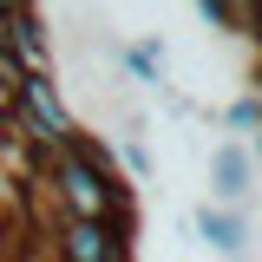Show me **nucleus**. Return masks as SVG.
<instances>
[{"instance_id":"f257e3e1","label":"nucleus","mask_w":262,"mask_h":262,"mask_svg":"<svg viewBox=\"0 0 262 262\" xmlns=\"http://www.w3.org/2000/svg\"><path fill=\"white\" fill-rule=\"evenodd\" d=\"M46 184H53V196H59V210L79 216V223H105L112 210H138V196H131L125 177H98L92 164L72 158V144L46 158Z\"/></svg>"},{"instance_id":"f03ea898","label":"nucleus","mask_w":262,"mask_h":262,"mask_svg":"<svg viewBox=\"0 0 262 262\" xmlns=\"http://www.w3.org/2000/svg\"><path fill=\"white\" fill-rule=\"evenodd\" d=\"M249 190H256V158H249V144H243V138H223V144L210 151V196H203V203L243 210Z\"/></svg>"},{"instance_id":"7ed1b4c3","label":"nucleus","mask_w":262,"mask_h":262,"mask_svg":"<svg viewBox=\"0 0 262 262\" xmlns=\"http://www.w3.org/2000/svg\"><path fill=\"white\" fill-rule=\"evenodd\" d=\"M190 229H196V243H210L216 256H243V249H249V223H243V210H223V203H196Z\"/></svg>"},{"instance_id":"20e7f679","label":"nucleus","mask_w":262,"mask_h":262,"mask_svg":"<svg viewBox=\"0 0 262 262\" xmlns=\"http://www.w3.org/2000/svg\"><path fill=\"white\" fill-rule=\"evenodd\" d=\"M0 39H7V53L27 66V72H53V33H46L39 13H13L0 27Z\"/></svg>"},{"instance_id":"39448f33","label":"nucleus","mask_w":262,"mask_h":262,"mask_svg":"<svg viewBox=\"0 0 262 262\" xmlns=\"http://www.w3.org/2000/svg\"><path fill=\"white\" fill-rule=\"evenodd\" d=\"M53 249H59V262H105V256H112V236H105V223L59 216V229H53Z\"/></svg>"},{"instance_id":"423d86ee","label":"nucleus","mask_w":262,"mask_h":262,"mask_svg":"<svg viewBox=\"0 0 262 262\" xmlns=\"http://www.w3.org/2000/svg\"><path fill=\"white\" fill-rule=\"evenodd\" d=\"M125 72L138 85H164V39H131L125 46Z\"/></svg>"},{"instance_id":"0eeeda50","label":"nucleus","mask_w":262,"mask_h":262,"mask_svg":"<svg viewBox=\"0 0 262 262\" xmlns=\"http://www.w3.org/2000/svg\"><path fill=\"white\" fill-rule=\"evenodd\" d=\"M223 125L243 131V144H249V138L262 131V92H236V98H229V112H223Z\"/></svg>"},{"instance_id":"6e6552de","label":"nucleus","mask_w":262,"mask_h":262,"mask_svg":"<svg viewBox=\"0 0 262 262\" xmlns=\"http://www.w3.org/2000/svg\"><path fill=\"white\" fill-rule=\"evenodd\" d=\"M196 13H203V27L236 33V0H196Z\"/></svg>"},{"instance_id":"1a4fd4ad","label":"nucleus","mask_w":262,"mask_h":262,"mask_svg":"<svg viewBox=\"0 0 262 262\" xmlns=\"http://www.w3.org/2000/svg\"><path fill=\"white\" fill-rule=\"evenodd\" d=\"M125 170H131V177H151V151H144L138 138H131V144H125Z\"/></svg>"},{"instance_id":"9d476101","label":"nucleus","mask_w":262,"mask_h":262,"mask_svg":"<svg viewBox=\"0 0 262 262\" xmlns=\"http://www.w3.org/2000/svg\"><path fill=\"white\" fill-rule=\"evenodd\" d=\"M13 13H33V0H0V20H13Z\"/></svg>"},{"instance_id":"9b49d317","label":"nucleus","mask_w":262,"mask_h":262,"mask_svg":"<svg viewBox=\"0 0 262 262\" xmlns=\"http://www.w3.org/2000/svg\"><path fill=\"white\" fill-rule=\"evenodd\" d=\"M243 33H249V46H256V66H262V20H256V27H243Z\"/></svg>"},{"instance_id":"f8f14e48","label":"nucleus","mask_w":262,"mask_h":262,"mask_svg":"<svg viewBox=\"0 0 262 262\" xmlns=\"http://www.w3.org/2000/svg\"><path fill=\"white\" fill-rule=\"evenodd\" d=\"M249 158H256V170H262V131H256V138H249Z\"/></svg>"},{"instance_id":"ddd939ff","label":"nucleus","mask_w":262,"mask_h":262,"mask_svg":"<svg viewBox=\"0 0 262 262\" xmlns=\"http://www.w3.org/2000/svg\"><path fill=\"white\" fill-rule=\"evenodd\" d=\"M223 262H243V256H223Z\"/></svg>"}]
</instances>
